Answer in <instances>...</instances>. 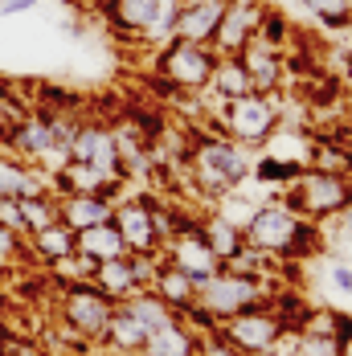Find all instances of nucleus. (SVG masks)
<instances>
[{
	"mask_svg": "<svg viewBox=\"0 0 352 356\" xmlns=\"http://www.w3.org/2000/svg\"><path fill=\"white\" fill-rule=\"evenodd\" d=\"M242 229H246V246L262 250V254H271L279 262H307L323 250L319 221L291 209L282 197L254 205V213L246 217Z\"/></svg>",
	"mask_w": 352,
	"mask_h": 356,
	"instance_id": "1",
	"label": "nucleus"
},
{
	"mask_svg": "<svg viewBox=\"0 0 352 356\" xmlns=\"http://www.w3.org/2000/svg\"><path fill=\"white\" fill-rule=\"evenodd\" d=\"M189 168V177L197 184V193L205 197H225L238 193L250 180V152L242 143L225 140V136H209V131H189V152L180 160Z\"/></svg>",
	"mask_w": 352,
	"mask_h": 356,
	"instance_id": "2",
	"label": "nucleus"
},
{
	"mask_svg": "<svg viewBox=\"0 0 352 356\" xmlns=\"http://www.w3.org/2000/svg\"><path fill=\"white\" fill-rule=\"evenodd\" d=\"M115 316V299L99 291L90 279H58L54 283V327L70 332L86 344H103Z\"/></svg>",
	"mask_w": 352,
	"mask_h": 356,
	"instance_id": "3",
	"label": "nucleus"
},
{
	"mask_svg": "<svg viewBox=\"0 0 352 356\" xmlns=\"http://www.w3.org/2000/svg\"><path fill=\"white\" fill-rule=\"evenodd\" d=\"M213 66H217V54L213 45H197V41H164L152 49V74H156V86L173 99H189V95H205L209 90Z\"/></svg>",
	"mask_w": 352,
	"mask_h": 356,
	"instance_id": "4",
	"label": "nucleus"
},
{
	"mask_svg": "<svg viewBox=\"0 0 352 356\" xmlns=\"http://www.w3.org/2000/svg\"><path fill=\"white\" fill-rule=\"evenodd\" d=\"M217 115H213V127L225 136V140L242 143L246 152L254 147H266V143L279 136L282 127V103L279 95H258L250 90L242 99H230V103H213Z\"/></svg>",
	"mask_w": 352,
	"mask_h": 356,
	"instance_id": "5",
	"label": "nucleus"
},
{
	"mask_svg": "<svg viewBox=\"0 0 352 356\" xmlns=\"http://www.w3.org/2000/svg\"><path fill=\"white\" fill-rule=\"evenodd\" d=\"M99 8H103V21L115 37L156 49V45L173 41L180 0H103Z\"/></svg>",
	"mask_w": 352,
	"mask_h": 356,
	"instance_id": "6",
	"label": "nucleus"
},
{
	"mask_svg": "<svg viewBox=\"0 0 352 356\" xmlns=\"http://www.w3.org/2000/svg\"><path fill=\"white\" fill-rule=\"evenodd\" d=\"M275 286H279L275 279H262V275H246V270L221 266V270L209 275L205 283H197V303L221 323V320H230V316H238V312H250V307L271 303Z\"/></svg>",
	"mask_w": 352,
	"mask_h": 356,
	"instance_id": "7",
	"label": "nucleus"
},
{
	"mask_svg": "<svg viewBox=\"0 0 352 356\" xmlns=\"http://www.w3.org/2000/svg\"><path fill=\"white\" fill-rule=\"evenodd\" d=\"M349 197H352L349 172H328V168H312V164L291 180L287 193H282V201L291 209H299L312 221H336L340 209L349 205Z\"/></svg>",
	"mask_w": 352,
	"mask_h": 356,
	"instance_id": "8",
	"label": "nucleus"
},
{
	"mask_svg": "<svg viewBox=\"0 0 352 356\" xmlns=\"http://www.w3.org/2000/svg\"><path fill=\"white\" fill-rule=\"evenodd\" d=\"M217 332H221V336H225V340H230L242 356H271L282 340L291 336V327L275 316V307H271V303L250 307V312H238V316L221 320V323H217Z\"/></svg>",
	"mask_w": 352,
	"mask_h": 356,
	"instance_id": "9",
	"label": "nucleus"
},
{
	"mask_svg": "<svg viewBox=\"0 0 352 356\" xmlns=\"http://www.w3.org/2000/svg\"><path fill=\"white\" fill-rule=\"evenodd\" d=\"M4 152H13V156H21V160H29L37 168H45L49 180L58 177L62 168H66V152L58 147L54 140V123H49V111H25V119L17 123V131L4 140Z\"/></svg>",
	"mask_w": 352,
	"mask_h": 356,
	"instance_id": "10",
	"label": "nucleus"
},
{
	"mask_svg": "<svg viewBox=\"0 0 352 356\" xmlns=\"http://www.w3.org/2000/svg\"><path fill=\"white\" fill-rule=\"evenodd\" d=\"M66 164H82V168H95L106 180L131 184V180L123 177V164H119V152H115V140H111V127H106L103 119H82L78 123Z\"/></svg>",
	"mask_w": 352,
	"mask_h": 356,
	"instance_id": "11",
	"label": "nucleus"
},
{
	"mask_svg": "<svg viewBox=\"0 0 352 356\" xmlns=\"http://www.w3.org/2000/svg\"><path fill=\"white\" fill-rule=\"evenodd\" d=\"M115 229H119V238H123V246L127 254H140V258H160V250H164V238H160V229H156V217H152V205H147V197H119L115 201Z\"/></svg>",
	"mask_w": 352,
	"mask_h": 356,
	"instance_id": "12",
	"label": "nucleus"
},
{
	"mask_svg": "<svg viewBox=\"0 0 352 356\" xmlns=\"http://www.w3.org/2000/svg\"><path fill=\"white\" fill-rule=\"evenodd\" d=\"M156 262L160 258H140V254H119V258H106V262H95L90 270V283L106 291L115 303L131 299L136 291H147L152 279H156Z\"/></svg>",
	"mask_w": 352,
	"mask_h": 356,
	"instance_id": "13",
	"label": "nucleus"
},
{
	"mask_svg": "<svg viewBox=\"0 0 352 356\" xmlns=\"http://www.w3.org/2000/svg\"><path fill=\"white\" fill-rule=\"evenodd\" d=\"M160 258H164V262H173L176 270H184L193 283H205L209 275L221 270V258H217V254L209 250V242L201 238V225L173 234V238L164 242V250H160Z\"/></svg>",
	"mask_w": 352,
	"mask_h": 356,
	"instance_id": "14",
	"label": "nucleus"
},
{
	"mask_svg": "<svg viewBox=\"0 0 352 356\" xmlns=\"http://www.w3.org/2000/svg\"><path fill=\"white\" fill-rule=\"evenodd\" d=\"M262 8L266 4H258V0H230V8H225V17H221V25H217V33L209 41L213 54L217 58H238L258 33Z\"/></svg>",
	"mask_w": 352,
	"mask_h": 356,
	"instance_id": "15",
	"label": "nucleus"
},
{
	"mask_svg": "<svg viewBox=\"0 0 352 356\" xmlns=\"http://www.w3.org/2000/svg\"><path fill=\"white\" fill-rule=\"evenodd\" d=\"M238 62L246 66L250 86H254L258 95H279L282 90V82H287V54H282L279 45L254 37L246 49L238 54Z\"/></svg>",
	"mask_w": 352,
	"mask_h": 356,
	"instance_id": "16",
	"label": "nucleus"
},
{
	"mask_svg": "<svg viewBox=\"0 0 352 356\" xmlns=\"http://www.w3.org/2000/svg\"><path fill=\"white\" fill-rule=\"evenodd\" d=\"M230 0H180V13H176V33L180 41H197V45H209L221 17H225Z\"/></svg>",
	"mask_w": 352,
	"mask_h": 356,
	"instance_id": "17",
	"label": "nucleus"
},
{
	"mask_svg": "<svg viewBox=\"0 0 352 356\" xmlns=\"http://www.w3.org/2000/svg\"><path fill=\"white\" fill-rule=\"evenodd\" d=\"M147 336H152V323L123 299V303H115V316H111V327H106V336H103V348H111V353H119V356H140Z\"/></svg>",
	"mask_w": 352,
	"mask_h": 356,
	"instance_id": "18",
	"label": "nucleus"
},
{
	"mask_svg": "<svg viewBox=\"0 0 352 356\" xmlns=\"http://www.w3.org/2000/svg\"><path fill=\"white\" fill-rule=\"evenodd\" d=\"M45 188H54V180H49L45 168H37V164H29V160H21V156L0 147V201L4 197L21 201V197H33V193H45Z\"/></svg>",
	"mask_w": 352,
	"mask_h": 356,
	"instance_id": "19",
	"label": "nucleus"
},
{
	"mask_svg": "<svg viewBox=\"0 0 352 356\" xmlns=\"http://www.w3.org/2000/svg\"><path fill=\"white\" fill-rule=\"evenodd\" d=\"M115 213V201L103 193H58V221L78 229H90V225H103Z\"/></svg>",
	"mask_w": 352,
	"mask_h": 356,
	"instance_id": "20",
	"label": "nucleus"
},
{
	"mask_svg": "<svg viewBox=\"0 0 352 356\" xmlns=\"http://www.w3.org/2000/svg\"><path fill=\"white\" fill-rule=\"evenodd\" d=\"M25 246L33 254V262H41V266L54 270L58 262H66L74 254V229L62 225V221H49V225H41V229H33V234L25 238Z\"/></svg>",
	"mask_w": 352,
	"mask_h": 356,
	"instance_id": "21",
	"label": "nucleus"
},
{
	"mask_svg": "<svg viewBox=\"0 0 352 356\" xmlns=\"http://www.w3.org/2000/svg\"><path fill=\"white\" fill-rule=\"evenodd\" d=\"M201 238H205L209 250L221 258V266H225V262H234V258L246 250V229H242L238 221H230L225 213H217V209L201 217Z\"/></svg>",
	"mask_w": 352,
	"mask_h": 356,
	"instance_id": "22",
	"label": "nucleus"
},
{
	"mask_svg": "<svg viewBox=\"0 0 352 356\" xmlns=\"http://www.w3.org/2000/svg\"><path fill=\"white\" fill-rule=\"evenodd\" d=\"M193 353H197V332L180 316L164 320L160 327H152L147 344L140 348V356H193Z\"/></svg>",
	"mask_w": 352,
	"mask_h": 356,
	"instance_id": "23",
	"label": "nucleus"
},
{
	"mask_svg": "<svg viewBox=\"0 0 352 356\" xmlns=\"http://www.w3.org/2000/svg\"><path fill=\"white\" fill-rule=\"evenodd\" d=\"M152 291H156V295H160V299L173 307L176 316H184V312L197 303V283H193L184 270H176L173 262H164V258L156 262V279H152Z\"/></svg>",
	"mask_w": 352,
	"mask_h": 356,
	"instance_id": "24",
	"label": "nucleus"
},
{
	"mask_svg": "<svg viewBox=\"0 0 352 356\" xmlns=\"http://www.w3.org/2000/svg\"><path fill=\"white\" fill-rule=\"evenodd\" d=\"M254 86H250V74L246 66L238 62V58H217V66H213V78H209V95L213 103H230V99H242L250 95Z\"/></svg>",
	"mask_w": 352,
	"mask_h": 356,
	"instance_id": "25",
	"label": "nucleus"
},
{
	"mask_svg": "<svg viewBox=\"0 0 352 356\" xmlns=\"http://www.w3.org/2000/svg\"><path fill=\"white\" fill-rule=\"evenodd\" d=\"M74 250H78V254H86V258H95V262H106V258L127 254L123 238H119V229H115V221L90 225V229H78V234H74Z\"/></svg>",
	"mask_w": 352,
	"mask_h": 356,
	"instance_id": "26",
	"label": "nucleus"
},
{
	"mask_svg": "<svg viewBox=\"0 0 352 356\" xmlns=\"http://www.w3.org/2000/svg\"><path fill=\"white\" fill-rule=\"evenodd\" d=\"M17 205H21V217H25V238H29L33 229L49 225V221H58V188H45V193H33V197H21Z\"/></svg>",
	"mask_w": 352,
	"mask_h": 356,
	"instance_id": "27",
	"label": "nucleus"
},
{
	"mask_svg": "<svg viewBox=\"0 0 352 356\" xmlns=\"http://www.w3.org/2000/svg\"><path fill=\"white\" fill-rule=\"evenodd\" d=\"M323 29H352V0H299Z\"/></svg>",
	"mask_w": 352,
	"mask_h": 356,
	"instance_id": "28",
	"label": "nucleus"
},
{
	"mask_svg": "<svg viewBox=\"0 0 352 356\" xmlns=\"http://www.w3.org/2000/svg\"><path fill=\"white\" fill-rule=\"evenodd\" d=\"M307 164H295V160H279V156H262V160H254L250 164V177L262 180V184H291V180L299 177Z\"/></svg>",
	"mask_w": 352,
	"mask_h": 356,
	"instance_id": "29",
	"label": "nucleus"
},
{
	"mask_svg": "<svg viewBox=\"0 0 352 356\" xmlns=\"http://www.w3.org/2000/svg\"><path fill=\"white\" fill-rule=\"evenodd\" d=\"M287 33H291V25H287V17H282L279 8H262V21H258V33L262 41H271V45H287Z\"/></svg>",
	"mask_w": 352,
	"mask_h": 356,
	"instance_id": "30",
	"label": "nucleus"
},
{
	"mask_svg": "<svg viewBox=\"0 0 352 356\" xmlns=\"http://www.w3.org/2000/svg\"><path fill=\"white\" fill-rule=\"evenodd\" d=\"M29 258H33V254L25 246V238L13 234L8 225H0V266H4V262H29Z\"/></svg>",
	"mask_w": 352,
	"mask_h": 356,
	"instance_id": "31",
	"label": "nucleus"
},
{
	"mask_svg": "<svg viewBox=\"0 0 352 356\" xmlns=\"http://www.w3.org/2000/svg\"><path fill=\"white\" fill-rule=\"evenodd\" d=\"M25 111H29V107H25L21 99H0V143L17 131V123L25 119Z\"/></svg>",
	"mask_w": 352,
	"mask_h": 356,
	"instance_id": "32",
	"label": "nucleus"
},
{
	"mask_svg": "<svg viewBox=\"0 0 352 356\" xmlns=\"http://www.w3.org/2000/svg\"><path fill=\"white\" fill-rule=\"evenodd\" d=\"M193 356H242L221 332H205V336H197V353Z\"/></svg>",
	"mask_w": 352,
	"mask_h": 356,
	"instance_id": "33",
	"label": "nucleus"
},
{
	"mask_svg": "<svg viewBox=\"0 0 352 356\" xmlns=\"http://www.w3.org/2000/svg\"><path fill=\"white\" fill-rule=\"evenodd\" d=\"M0 225H8L13 234H21V238H25V217H21V205H17L13 197H4V201H0Z\"/></svg>",
	"mask_w": 352,
	"mask_h": 356,
	"instance_id": "34",
	"label": "nucleus"
},
{
	"mask_svg": "<svg viewBox=\"0 0 352 356\" xmlns=\"http://www.w3.org/2000/svg\"><path fill=\"white\" fill-rule=\"evenodd\" d=\"M0 356H45V348H37L33 340H13V336H4Z\"/></svg>",
	"mask_w": 352,
	"mask_h": 356,
	"instance_id": "35",
	"label": "nucleus"
},
{
	"mask_svg": "<svg viewBox=\"0 0 352 356\" xmlns=\"http://www.w3.org/2000/svg\"><path fill=\"white\" fill-rule=\"evenodd\" d=\"M37 0H0V17H17V13H33Z\"/></svg>",
	"mask_w": 352,
	"mask_h": 356,
	"instance_id": "36",
	"label": "nucleus"
},
{
	"mask_svg": "<svg viewBox=\"0 0 352 356\" xmlns=\"http://www.w3.org/2000/svg\"><path fill=\"white\" fill-rule=\"evenodd\" d=\"M332 283L352 295V266H349V262H336V266H332Z\"/></svg>",
	"mask_w": 352,
	"mask_h": 356,
	"instance_id": "37",
	"label": "nucleus"
},
{
	"mask_svg": "<svg viewBox=\"0 0 352 356\" xmlns=\"http://www.w3.org/2000/svg\"><path fill=\"white\" fill-rule=\"evenodd\" d=\"M336 221H340V229H344V234H352V197H349V205L340 209V217H336Z\"/></svg>",
	"mask_w": 352,
	"mask_h": 356,
	"instance_id": "38",
	"label": "nucleus"
},
{
	"mask_svg": "<svg viewBox=\"0 0 352 356\" xmlns=\"http://www.w3.org/2000/svg\"><path fill=\"white\" fill-rule=\"evenodd\" d=\"M0 99H13V82L8 78H0Z\"/></svg>",
	"mask_w": 352,
	"mask_h": 356,
	"instance_id": "39",
	"label": "nucleus"
},
{
	"mask_svg": "<svg viewBox=\"0 0 352 356\" xmlns=\"http://www.w3.org/2000/svg\"><path fill=\"white\" fill-rule=\"evenodd\" d=\"M344 107H349V127H352V95L344 99Z\"/></svg>",
	"mask_w": 352,
	"mask_h": 356,
	"instance_id": "40",
	"label": "nucleus"
},
{
	"mask_svg": "<svg viewBox=\"0 0 352 356\" xmlns=\"http://www.w3.org/2000/svg\"><path fill=\"white\" fill-rule=\"evenodd\" d=\"M90 4H103V0H90Z\"/></svg>",
	"mask_w": 352,
	"mask_h": 356,
	"instance_id": "41",
	"label": "nucleus"
}]
</instances>
